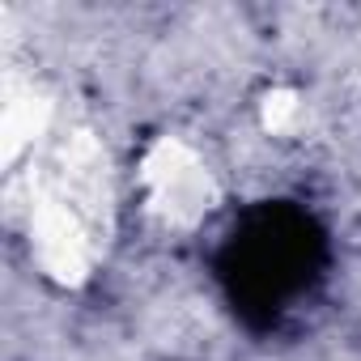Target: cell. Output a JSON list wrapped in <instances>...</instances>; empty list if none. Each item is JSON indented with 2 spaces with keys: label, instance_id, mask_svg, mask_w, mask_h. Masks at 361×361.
<instances>
[{
  "label": "cell",
  "instance_id": "6da1fadb",
  "mask_svg": "<svg viewBox=\"0 0 361 361\" xmlns=\"http://www.w3.org/2000/svg\"><path fill=\"white\" fill-rule=\"evenodd\" d=\"M323 276V243L310 217L293 209H259L238 221L226 243V281L243 310L285 319Z\"/></svg>",
  "mask_w": 361,
  "mask_h": 361
}]
</instances>
